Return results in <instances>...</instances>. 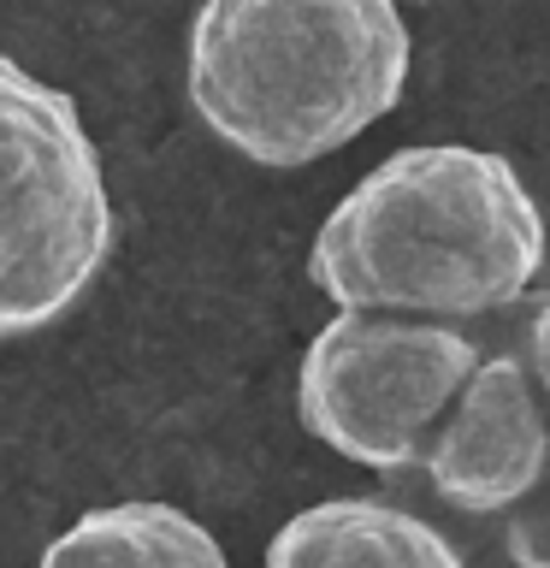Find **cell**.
Masks as SVG:
<instances>
[{
  "label": "cell",
  "mask_w": 550,
  "mask_h": 568,
  "mask_svg": "<svg viewBox=\"0 0 550 568\" xmlns=\"http://www.w3.org/2000/svg\"><path fill=\"white\" fill-rule=\"evenodd\" d=\"M527 367H532V379H539L544 390V403H550V296L532 308V326H527Z\"/></svg>",
  "instance_id": "ba28073f"
},
{
  "label": "cell",
  "mask_w": 550,
  "mask_h": 568,
  "mask_svg": "<svg viewBox=\"0 0 550 568\" xmlns=\"http://www.w3.org/2000/svg\"><path fill=\"white\" fill-rule=\"evenodd\" d=\"M408 83L397 0H202L190 106L255 166H314L379 124Z\"/></svg>",
  "instance_id": "7a4b0ae2"
},
{
  "label": "cell",
  "mask_w": 550,
  "mask_h": 568,
  "mask_svg": "<svg viewBox=\"0 0 550 568\" xmlns=\"http://www.w3.org/2000/svg\"><path fill=\"white\" fill-rule=\"evenodd\" d=\"M544 568H550V550H544Z\"/></svg>",
  "instance_id": "9c48e42d"
},
{
  "label": "cell",
  "mask_w": 550,
  "mask_h": 568,
  "mask_svg": "<svg viewBox=\"0 0 550 568\" xmlns=\"http://www.w3.org/2000/svg\"><path fill=\"white\" fill-rule=\"evenodd\" d=\"M0 332L24 337L95 284L113 248V202L78 101L18 60L0 65Z\"/></svg>",
  "instance_id": "3957f363"
},
{
  "label": "cell",
  "mask_w": 550,
  "mask_h": 568,
  "mask_svg": "<svg viewBox=\"0 0 550 568\" xmlns=\"http://www.w3.org/2000/svg\"><path fill=\"white\" fill-rule=\"evenodd\" d=\"M35 568H231L220 539L177 504H106L78 515Z\"/></svg>",
  "instance_id": "52a82bcc"
},
{
  "label": "cell",
  "mask_w": 550,
  "mask_h": 568,
  "mask_svg": "<svg viewBox=\"0 0 550 568\" xmlns=\"http://www.w3.org/2000/svg\"><path fill=\"white\" fill-rule=\"evenodd\" d=\"M426 479L461 515H497L550 468V403L521 355H486L426 444Z\"/></svg>",
  "instance_id": "5b68a950"
},
{
  "label": "cell",
  "mask_w": 550,
  "mask_h": 568,
  "mask_svg": "<svg viewBox=\"0 0 550 568\" xmlns=\"http://www.w3.org/2000/svg\"><path fill=\"white\" fill-rule=\"evenodd\" d=\"M486 355L450 320L337 308L296 373V415L332 456L373 474L415 468Z\"/></svg>",
  "instance_id": "277c9868"
},
{
  "label": "cell",
  "mask_w": 550,
  "mask_h": 568,
  "mask_svg": "<svg viewBox=\"0 0 550 568\" xmlns=\"http://www.w3.org/2000/svg\"><path fill=\"white\" fill-rule=\"evenodd\" d=\"M266 568H468L461 550L379 497H332L296 509L266 545Z\"/></svg>",
  "instance_id": "8992f818"
},
{
  "label": "cell",
  "mask_w": 550,
  "mask_h": 568,
  "mask_svg": "<svg viewBox=\"0 0 550 568\" xmlns=\"http://www.w3.org/2000/svg\"><path fill=\"white\" fill-rule=\"evenodd\" d=\"M544 266V213L491 149H397L326 213L308 278L337 308L479 320L515 308Z\"/></svg>",
  "instance_id": "6da1fadb"
}]
</instances>
